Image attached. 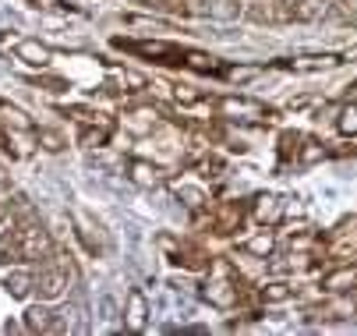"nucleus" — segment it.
Masks as SVG:
<instances>
[{
    "label": "nucleus",
    "instance_id": "f257e3e1",
    "mask_svg": "<svg viewBox=\"0 0 357 336\" xmlns=\"http://www.w3.org/2000/svg\"><path fill=\"white\" fill-rule=\"evenodd\" d=\"M18 241H22V259H29V262H46L54 255V241H50V234L39 227V220L18 227Z\"/></svg>",
    "mask_w": 357,
    "mask_h": 336
},
{
    "label": "nucleus",
    "instance_id": "f03ea898",
    "mask_svg": "<svg viewBox=\"0 0 357 336\" xmlns=\"http://www.w3.org/2000/svg\"><path fill=\"white\" fill-rule=\"evenodd\" d=\"M36 291H39V298L43 301H54V298H61L64 291H68V269L64 266H54V262H43V269L36 273Z\"/></svg>",
    "mask_w": 357,
    "mask_h": 336
},
{
    "label": "nucleus",
    "instance_id": "7ed1b4c3",
    "mask_svg": "<svg viewBox=\"0 0 357 336\" xmlns=\"http://www.w3.org/2000/svg\"><path fill=\"white\" fill-rule=\"evenodd\" d=\"M220 114L230 117V121H244V124H259V121L269 117V110L262 103L241 100V96H227V100H220Z\"/></svg>",
    "mask_w": 357,
    "mask_h": 336
},
{
    "label": "nucleus",
    "instance_id": "20e7f679",
    "mask_svg": "<svg viewBox=\"0 0 357 336\" xmlns=\"http://www.w3.org/2000/svg\"><path fill=\"white\" fill-rule=\"evenodd\" d=\"M117 46H124V50H135V54H142V57H156V61H163V64H177L174 57H184L177 46H170V43H117Z\"/></svg>",
    "mask_w": 357,
    "mask_h": 336
},
{
    "label": "nucleus",
    "instance_id": "39448f33",
    "mask_svg": "<svg viewBox=\"0 0 357 336\" xmlns=\"http://www.w3.org/2000/svg\"><path fill=\"white\" fill-rule=\"evenodd\" d=\"M202 298H206L213 308H234L237 305V287L227 280H209L202 287Z\"/></svg>",
    "mask_w": 357,
    "mask_h": 336
},
{
    "label": "nucleus",
    "instance_id": "423d86ee",
    "mask_svg": "<svg viewBox=\"0 0 357 336\" xmlns=\"http://www.w3.org/2000/svg\"><path fill=\"white\" fill-rule=\"evenodd\" d=\"M15 57H18V61H25L29 68H46L50 61H54L50 46H46V43H39V39H25V43H18V46H15Z\"/></svg>",
    "mask_w": 357,
    "mask_h": 336
},
{
    "label": "nucleus",
    "instance_id": "0eeeda50",
    "mask_svg": "<svg viewBox=\"0 0 357 336\" xmlns=\"http://www.w3.org/2000/svg\"><path fill=\"white\" fill-rule=\"evenodd\" d=\"M145 322H149V301H145L142 291H131V294H128V308H124V326H128L131 333H142Z\"/></svg>",
    "mask_w": 357,
    "mask_h": 336
},
{
    "label": "nucleus",
    "instance_id": "6e6552de",
    "mask_svg": "<svg viewBox=\"0 0 357 336\" xmlns=\"http://www.w3.org/2000/svg\"><path fill=\"white\" fill-rule=\"evenodd\" d=\"M128 174H131V181L142 184V188H160V184H163V170H160L156 163H149V160H131V163H128Z\"/></svg>",
    "mask_w": 357,
    "mask_h": 336
},
{
    "label": "nucleus",
    "instance_id": "1a4fd4ad",
    "mask_svg": "<svg viewBox=\"0 0 357 336\" xmlns=\"http://www.w3.org/2000/svg\"><path fill=\"white\" fill-rule=\"evenodd\" d=\"M0 128L4 131H15V135H32V121L25 110L11 107V103H0Z\"/></svg>",
    "mask_w": 357,
    "mask_h": 336
},
{
    "label": "nucleus",
    "instance_id": "9d476101",
    "mask_svg": "<svg viewBox=\"0 0 357 336\" xmlns=\"http://www.w3.org/2000/svg\"><path fill=\"white\" fill-rule=\"evenodd\" d=\"M78 227H82V241H85V248L96 255V252H107V234H103V227L99 223H92L85 213H78Z\"/></svg>",
    "mask_w": 357,
    "mask_h": 336
},
{
    "label": "nucleus",
    "instance_id": "9b49d317",
    "mask_svg": "<svg viewBox=\"0 0 357 336\" xmlns=\"http://www.w3.org/2000/svg\"><path fill=\"white\" fill-rule=\"evenodd\" d=\"M121 124H124L131 135H149L152 128H156V117H152L149 107H138V110H128V114L121 117Z\"/></svg>",
    "mask_w": 357,
    "mask_h": 336
},
{
    "label": "nucleus",
    "instance_id": "f8f14e48",
    "mask_svg": "<svg viewBox=\"0 0 357 336\" xmlns=\"http://www.w3.org/2000/svg\"><path fill=\"white\" fill-rule=\"evenodd\" d=\"M241 220H244L241 202H223V206L216 209V230H220V234H234V230L241 227Z\"/></svg>",
    "mask_w": 357,
    "mask_h": 336
},
{
    "label": "nucleus",
    "instance_id": "ddd939ff",
    "mask_svg": "<svg viewBox=\"0 0 357 336\" xmlns=\"http://www.w3.org/2000/svg\"><path fill=\"white\" fill-rule=\"evenodd\" d=\"M329 8H333V0H297V4H294V18L319 22V18L329 15Z\"/></svg>",
    "mask_w": 357,
    "mask_h": 336
},
{
    "label": "nucleus",
    "instance_id": "4468645a",
    "mask_svg": "<svg viewBox=\"0 0 357 336\" xmlns=\"http://www.w3.org/2000/svg\"><path fill=\"white\" fill-rule=\"evenodd\" d=\"M15 262H22L18 230H4V234H0V266H15Z\"/></svg>",
    "mask_w": 357,
    "mask_h": 336
},
{
    "label": "nucleus",
    "instance_id": "2eb2a0df",
    "mask_svg": "<svg viewBox=\"0 0 357 336\" xmlns=\"http://www.w3.org/2000/svg\"><path fill=\"white\" fill-rule=\"evenodd\" d=\"M4 291H8L11 298H29V294L36 291V276H32V273H8V276H4Z\"/></svg>",
    "mask_w": 357,
    "mask_h": 336
},
{
    "label": "nucleus",
    "instance_id": "dca6fc26",
    "mask_svg": "<svg viewBox=\"0 0 357 336\" xmlns=\"http://www.w3.org/2000/svg\"><path fill=\"white\" fill-rule=\"evenodd\" d=\"M280 213H283V202L276 195H259L255 199V220L259 223H276Z\"/></svg>",
    "mask_w": 357,
    "mask_h": 336
},
{
    "label": "nucleus",
    "instance_id": "f3484780",
    "mask_svg": "<svg viewBox=\"0 0 357 336\" xmlns=\"http://www.w3.org/2000/svg\"><path fill=\"white\" fill-rule=\"evenodd\" d=\"M206 15H209L213 22H234V18L241 15V0H209Z\"/></svg>",
    "mask_w": 357,
    "mask_h": 336
},
{
    "label": "nucleus",
    "instance_id": "a211bd4d",
    "mask_svg": "<svg viewBox=\"0 0 357 336\" xmlns=\"http://www.w3.org/2000/svg\"><path fill=\"white\" fill-rule=\"evenodd\" d=\"M50 322H54V312H50L46 305H32L25 312V329L29 333H50Z\"/></svg>",
    "mask_w": 357,
    "mask_h": 336
},
{
    "label": "nucleus",
    "instance_id": "6ab92c4d",
    "mask_svg": "<svg viewBox=\"0 0 357 336\" xmlns=\"http://www.w3.org/2000/svg\"><path fill=\"white\" fill-rule=\"evenodd\" d=\"M36 142H39V146H43L46 153H61V149L68 146L64 135H61V131H54V128H39V131H36Z\"/></svg>",
    "mask_w": 357,
    "mask_h": 336
},
{
    "label": "nucleus",
    "instance_id": "aec40b11",
    "mask_svg": "<svg viewBox=\"0 0 357 336\" xmlns=\"http://www.w3.org/2000/svg\"><path fill=\"white\" fill-rule=\"evenodd\" d=\"M333 64H340L333 54H322V57H297L290 68L294 71H322V68H333Z\"/></svg>",
    "mask_w": 357,
    "mask_h": 336
},
{
    "label": "nucleus",
    "instance_id": "412c9836",
    "mask_svg": "<svg viewBox=\"0 0 357 336\" xmlns=\"http://www.w3.org/2000/svg\"><path fill=\"white\" fill-rule=\"evenodd\" d=\"M248 18L255 22H276V0H255L248 8Z\"/></svg>",
    "mask_w": 357,
    "mask_h": 336
},
{
    "label": "nucleus",
    "instance_id": "4be33fe9",
    "mask_svg": "<svg viewBox=\"0 0 357 336\" xmlns=\"http://www.w3.org/2000/svg\"><path fill=\"white\" fill-rule=\"evenodd\" d=\"M184 64L195 68V71H220V68H216V57L198 54V50H184Z\"/></svg>",
    "mask_w": 357,
    "mask_h": 336
},
{
    "label": "nucleus",
    "instance_id": "5701e85b",
    "mask_svg": "<svg viewBox=\"0 0 357 336\" xmlns=\"http://www.w3.org/2000/svg\"><path fill=\"white\" fill-rule=\"evenodd\" d=\"M11 220H18V223H32L36 220V209H32V202L25 195H15L11 199Z\"/></svg>",
    "mask_w": 357,
    "mask_h": 336
},
{
    "label": "nucleus",
    "instance_id": "b1692460",
    "mask_svg": "<svg viewBox=\"0 0 357 336\" xmlns=\"http://www.w3.org/2000/svg\"><path fill=\"white\" fill-rule=\"evenodd\" d=\"M107 135H110V124L85 128V131H82V146H89V149H99V146H107Z\"/></svg>",
    "mask_w": 357,
    "mask_h": 336
},
{
    "label": "nucleus",
    "instance_id": "393cba45",
    "mask_svg": "<svg viewBox=\"0 0 357 336\" xmlns=\"http://www.w3.org/2000/svg\"><path fill=\"white\" fill-rule=\"evenodd\" d=\"M357 280V269L350 266V269H340V273H333V276H326V287L329 291H347V287Z\"/></svg>",
    "mask_w": 357,
    "mask_h": 336
},
{
    "label": "nucleus",
    "instance_id": "a878e982",
    "mask_svg": "<svg viewBox=\"0 0 357 336\" xmlns=\"http://www.w3.org/2000/svg\"><path fill=\"white\" fill-rule=\"evenodd\" d=\"M244 252H248V255H259V259H266V255L273 252V237H269V234H262V237H251V241L244 245Z\"/></svg>",
    "mask_w": 357,
    "mask_h": 336
},
{
    "label": "nucleus",
    "instance_id": "bb28decb",
    "mask_svg": "<svg viewBox=\"0 0 357 336\" xmlns=\"http://www.w3.org/2000/svg\"><path fill=\"white\" fill-rule=\"evenodd\" d=\"M287 298H290V287H287V283H266V287H262V301H269V305L287 301Z\"/></svg>",
    "mask_w": 357,
    "mask_h": 336
},
{
    "label": "nucleus",
    "instance_id": "cd10ccee",
    "mask_svg": "<svg viewBox=\"0 0 357 336\" xmlns=\"http://www.w3.org/2000/svg\"><path fill=\"white\" fill-rule=\"evenodd\" d=\"M340 131H343V135H357V103L343 107V114H340Z\"/></svg>",
    "mask_w": 357,
    "mask_h": 336
},
{
    "label": "nucleus",
    "instance_id": "c85d7f7f",
    "mask_svg": "<svg viewBox=\"0 0 357 336\" xmlns=\"http://www.w3.org/2000/svg\"><path fill=\"white\" fill-rule=\"evenodd\" d=\"M255 75H259V68H223V78H230V82H248Z\"/></svg>",
    "mask_w": 357,
    "mask_h": 336
},
{
    "label": "nucleus",
    "instance_id": "c756f323",
    "mask_svg": "<svg viewBox=\"0 0 357 336\" xmlns=\"http://www.w3.org/2000/svg\"><path fill=\"white\" fill-rule=\"evenodd\" d=\"M177 195H181V199H184V202H188L191 209H198L202 202H206V195H202V191H198V188H181V191H177Z\"/></svg>",
    "mask_w": 357,
    "mask_h": 336
},
{
    "label": "nucleus",
    "instance_id": "7c9ffc66",
    "mask_svg": "<svg viewBox=\"0 0 357 336\" xmlns=\"http://www.w3.org/2000/svg\"><path fill=\"white\" fill-rule=\"evenodd\" d=\"M174 96H177L181 103H195V100H198V92H191L188 85H177V89H174Z\"/></svg>",
    "mask_w": 357,
    "mask_h": 336
},
{
    "label": "nucleus",
    "instance_id": "2f4dec72",
    "mask_svg": "<svg viewBox=\"0 0 357 336\" xmlns=\"http://www.w3.org/2000/svg\"><path fill=\"white\" fill-rule=\"evenodd\" d=\"M319 156H322V149L315 146V142H308V149L301 153V160H304V163H312V160H319Z\"/></svg>",
    "mask_w": 357,
    "mask_h": 336
},
{
    "label": "nucleus",
    "instance_id": "473e14b6",
    "mask_svg": "<svg viewBox=\"0 0 357 336\" xmlns=\"http://www.w3.org/2000/svg\"><path fill=\"white\" fill-rule=\"evenodd\" d=\"M43 85L50 92H68V82H61V78H43Z\"/></svg>",
    "mask_w": 357,
    "mask_h": 336
},
{
    "label": "nucleus",
    "instance_id": "72a5a7b5",
    "mask_svg": "<svg viewBox=\"0 0 357 336\" xmlns=\"http://www.w3.org/2000/svg\"><path fill=\"white\" fill-rule=\"evenodd\" d=\"M36 8H46V11H54V8H68L64 0H32Z\"/></svg>",
    "mask_w": 357,
    "mask_h": 336
},
{
    "label": "nucleus",
    "instance_id": "f704fd0d",
    "mask_svg": "<svg viewBox=\"0 0 357 336\" xmlns=\"http://www.w3.org/2000/svg\"><path fill=\"white\" fill-rule=\"evenodd\" d=\"M8 184H11V181H8V174H4V167H0V191H8Z\"/></svg>",
    "mask_w": 357,
    "mask_h": 336
}]
</instances>
